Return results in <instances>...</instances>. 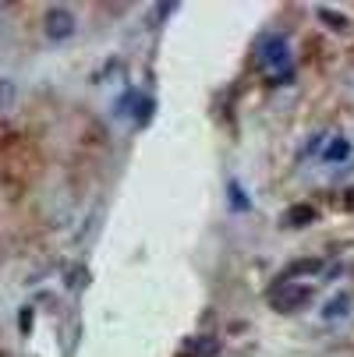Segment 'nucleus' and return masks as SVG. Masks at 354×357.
<instances>
[{
  "label": "nucleus",
  "mask_w": 354,
  "mask_h": 357,
  "mask_svg": "<svg viewBox=\"0 0 354 357\" xmlns=\"http://www.w3.org/2000/svg\"><path fill=\"white\" fill-rule=\"evenodd\" d=\"M344 206H347V209H354V188L347 191V198H344Z\"/></svg>",
  "instance_id": "nucleus-11"
},
{
  "label": "nucleus",
  "mask_w": 354,
  "mask_h": 357,
  "mask_svg": "<svg viewBox=\"0 0 354 357\" xmlns=\"http://www.w3.org/2000/svg\"><path fill=\"white\" fill-rule=\"evenodd\" d=\"M0 25H4V8H0Z\"/></svg>",
  "instance_id": "nucleus-12"
},
{
  "label": "nucleus",
  "mask_w": 354,
  "mask_h": 357,
  "mask_svg": "<svg viewBox=\"0 0 354 357\" xmlns=\"http://www.w3.org/2000/svg\"><path fill=\"white\" fill-rule=\"evenodd\" d=\"M323 266L316 262V259H297V262H290L287 266V273H283V280H290V276H312V273H319Z\"/></svg>",
  "instance_id": "nucleus-5"
},
{
  "label": "nucleus",
  "mask_w": 354,
  "mask_h": 357,
  "mask_svg": "<svg viewBox=\"0 0 354 357\" xmlns=\"http://www.w3.org/2000/svg\"><path fill=\"white\" fill-rule=\"evenodd\" d=\"M312 301V287H301V283H290V280H280L273 290H270V304L276 312H297Z\"/></svg>",
  "instance_id": "nucleus-1"
},
{
  "label": "nucleus",
  "mask_w": 354,
  "mask_h": 357,
  "mask_svg": "<svg viewBox=\"0 0 354 357\" xmlns=\"http://www.w3.org/2000/svg\"><path fill=\"white\" fill-rule=\"evenodd\" d=\"M213 354H216V340L202 336V340L195 343V357H213Z\"/></svg>",
  "instance_id": "nucleus-9"
},
{
  "label": "nucleus",
  "mask_w": 354,
  "mask_h": 357,
  "mask_svg": "<svg viewBox=\"0 0 354 357\" xmlns=\"http://www.w3.org/2000/svg\"><path fill=\"white\" fill-rule=\"evenodd\" d=\"M316 15H319V18H323V22H326L333 32H344V29H347V18H344V15H333L330 8H319Z\"/></svg>",
  "instance_id": "nucleus-6"
},
{
  "label": "nucleus",
  "mask_w": 354,
  "mask_h": 357,
  "mask_svg": "<svg viewBox=\"0 0 354 357\" xmlns=\"http://www.w3.org/2000/svg\"><path fill=\"white\" fill-rule=\"evenodd\" d=\"M15 103V85L8 78H0V110H8Z\"/></svg>",
  "instance_id": "nucleus-8"
},
{
  "label": "nucleus",
  "mask_w": 354,
  "mask_h": 357,
  "mask_svg": "<svg viewBox=\"0 0 354 357\" xmlns=\"http://www.w3.org/2000/svg\"><path fill=\"white\" fill-rule=\"evenodd\" d=\"M347 312V297L340 294V297H333L330 301V308H326V319H337V315H344Z\"/></svg>",
  "instance_id": "nucleus-10"
},
{
  "label": "nucleus",
  "mask_w": 354,
  "mask_h": 357,
  "mask_svg": "<svg viewBox=\"0 0 354 357\" xmlns=\"http://www.w3.org/2000/svg\"><path fill=\"white\" fill-rule=\"evenodd\" d=\"M283 223H287V227H309V223H316V209H312V206H305V202H297V206H290V209H287Z\"/></svg>",
  "instance_id": "nucleus-4"
},
{
  "label": "nucleus",
  "mask_w": 354,
  "mask_h": 357,
  "mask_svg": "<svg viewBox=\"0 0 354 357\" xmlns=\"http://www.w3.org/2000/svg\"><path fill=\"white\" fill-rule=\"evenodd\" d=\"M0 357H4V350H0Z\"/></svg>",
  "instance_id": "nucleus-13"
},
{
  "label": "nucleus",
  "mask_w": 354,
  "mask_h": 357,
  "mask_svg": "<svg viewBox=\"0 0 354 357\" xmlns=\"http://www.w3.org/2000/svg\"><path fill=\"white\" fill-rule=\"evenodd\" d=\"M344 156H351V142H344V138H337L330 149H326V160H344Z\"/></svg>",
  "instance_id": "nucleus-7"
},
{
  "label": "nucleus",
  "mask_w": 354,
  "mask_h": 357,
  "mask_svg": "<svg viewBox=\"0 0 354 357\" xmlns=\"http://www.w3.org/2000/svg\"><path fill=\"white\" fill-rule=\"evenodd\" d=\"M259 64L270 68V71L287 64V43H283V36H263L259 39Z\"/></svg>",
  "instance_id": "nucleus-3"
},
{
  "label": "nucleus",
  "mask_w": 354,
  "mask_h": 357,
  "mask_svg": "<svg viewBox=\"0 0 354 357\" xmlns=\"http://www.w3.org/2000/svg\"><path fill=\"white\" fill-rule=\"evenodd\" d=\"M43 29H46V36L54 39V43H64V39H71V36H75L78 22H75L71 8L57 4V8H50V11H46V18H43Z\"/></svg>",
  "instance_id": "nucleus-2"
}]
</instances>
